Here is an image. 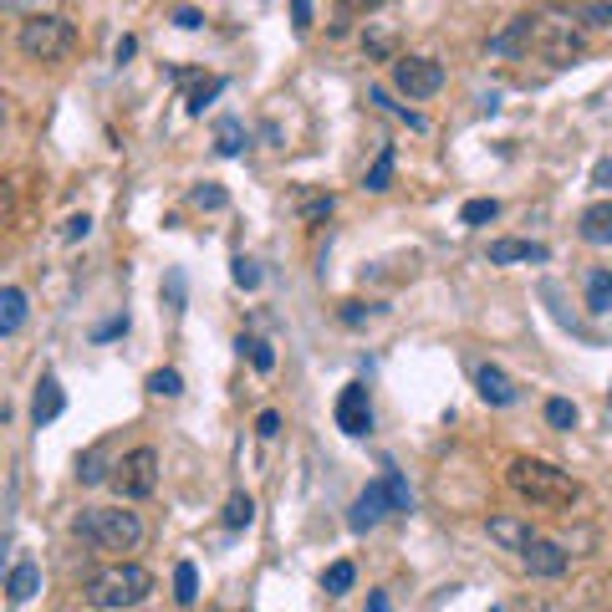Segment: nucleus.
Segmentation results:
<instances>
[{
	"instance_id": "473e14b6",
	"label": "nucleus",
	"mask_w": 612,
	"mask_h": 612,
	"mask_svg": "<svg viewBox=\"0 0 612 612\" xmlns=\"http://www.w3.org/2000/svg\"><path fill=\"white\" fill-rule=\"evenodd\" d=\"M383 480H388V496H394V511H409V505H414V496H409V485H403V475H398V470H388Z\"/></svg>"
},
{
	"instance_id": "f704fd0d",
	"label": "nucleus",
	"mask_w": 612,
	"mask_h": 612,
	"mask_svg": "<svg viewBox=\"0 0 612 612\" xmlns=\"http://www.w3.org/2000/svg\"><path fill=\"white\" fill-rule=\"evenodd\" d=\"M291 26H297V32H312V0H291Z\"/></svg>"
},
{
	"instance_id": "9b49d317",
	"label": "nucleus",
	"mask_w": 612,
	"mask_h": 612,
	"mask_svg": "<svg viewBox=\"0 0 612 612\" xmlns=\"http://www.w3.org/2000/svg\"><path fill=\"white\" fill-rule=\"evenodd\" d=\"M521 562H526L530 577H562V572H566V551L557 547V541H541V536H536V541L521 551Z\"/></svg>"
},
{
	"instance_id": "a18cd8bd",
	"label": "nucleus",
	"mask_w": 612,
	"mask_h": 612,
	"mask_svg": "<svg viewBox=\"0 0 612 612\" xmlns=\"http://www.w3.org/2000/svg\"><path fill=\"white\" fill-rule=\"evenodd\" d=\"M342 5H348V11H378L383 0H342Z\"/></svg>"
},
{
	"instance_id": "ddd939ff",
	"label": "nucleus",
	"mask_w": 612,
	"mask_h": 612,
	"mask_svg": "<svg viewBox=\"0 0 612 612\" xmlns=\"http://www.w3.org/2000/svg\"><path fill=\"white\" fill-rule=\"evenodd\" d=\"M577 230L587 246H612V199H597V204H587L577 220Z\"/></svg>"
},
{
	"instance_id": "4c0bfd02",
	"label": "nucleus",
	"mask_w": 612,
	"mask_h": 612,
	"mask_svg": "<svg viewBox=\"0 0 612 612\" xmlns=\"http://www.w3.org/2000/svg\"><path fill=\"white\" fill-rule=\"evenodd\" d=\"M87 230H92V220H87V215H72V220H66V225H62V235H66V240H83Z\"/></svg>"
},
{
	"instance_id": "f3484780",
	"label": "nucleus",
	"mask_w": 612,
	"mask_h": 612,
	"mask_svg": "<svg viewBox=\"0 0 612 612\" xmlns=\"http://www.w3.org/2000/svg\"><path fill=\"white\" fill-rule=\"evenodd\" d=\"M511 261H547V246H536V240H496L490 265H511Z\"/></svg>"
},
{
	"instance_id": "423d86ee",
	"label": "nucleus",
	"mask_w": 612,
	"mask_h": 612,
	"mask_svg": "<svg viewBox=\"0 0 612 612\" xmlns=\"http://www.w3.org/2000/svg\"><path fill=\"white\" fill-rule=\"evenodd\" d=\"M113 490L123 500H149L153 490H159V454H153L149 445L128 449V454L113 464Z\"/></svg>"
},
{
	"instance_id": "2f4dec72",
	"label": "nucleus",
	"mask_w": 612,
	"mask_h": 612,
	"mask_svg": "<svg viewBox=\"0 0 612 612\" xmlns=\"http://www.w3.org/2000/svg\"><path fill=\"white\" fill-rule=\"evenodd\" d=\"M235 286H246V291H255V286H261V265L255 261H246V255H235Z\"/></svg>"
},
{
	"instance_id": "f8f14e48",
	"label": "nucleus",
	"mask_w": 612,
	"mask_h": 612,
	"mask_svg": "<svg viewBox=\"0 0 612 612\" xmlns=\"http://www.w3.org/2000/svg\"><path fill=\"white\" fill-rule=\"evenodd\" d=\"M475 388H480V398L490 403V409H511V403H515V383L505 378L496 363H480V367H475Z\"/></svg>"
},
{
	"instance_id": "4468645a",
	"label": "nucleus",
	"mask_w": 612,
	"mask_h": 612,
	"mask_svg": "<svg viewBox=\"0 0 612 612\" xmlns=\"http://www.w3.org/2000/svg\"><path fill=\"white\" fill-rule=\"evenodd\" d=\"M26 316H32L26 291H21V286H0V337H16V332L26 327Z\"/></svg>"
},
{
	"instance_id": "412c9836",
	"label": "nucleus",
	"mask_w": 612,
	"mask_h": 612,
	"mask_svg": "<svg viewBox=\"0 0 612 612\" xmlns=\"http://www.w3.org/2000/svg\"><path fill=\"white\" fill-rule=\"evenodd\" d=\"M77 480H83V485H102V480H113V475H108V445L87 449L83 464H77Z\"/></svg>"
},
{
	"instance_id": "a211bd4d",
	"label": "nucleus",
	"mask_w": 612,
	"mask_h": 612,
	"mask_svg": "<svg viewBox=\"0 0 612 612\" xmlns=\"http://www.w3.org/2000/svg\"><path fill=\"white\" fill-rule=\"evenodd\" d=\"M587 312H612V271H587Z\"/></svg>"
},
{
	"instance_id": "58836bf2",
	"label": "nucleus",
	"mask_w": 612,
	"mask_h": 612,
	"mask_svg": "<svg viewBox=\"0 0 612 612\" xmlns=\"http://www.w3.org/2000/svg\"><path fill=\"white\" fill-rule=\"evenodd\" d=\"M592 184L597 189H612V159H602V164L592 168Z\"/></svg>"
},
{
	"instance_id": "6ab92c4d",
	"label": "nucleus",
	"mask_w": 612,
	"mask_h": 612,
	"mask_svg": "<svg viewBox=\"0 0 612 612\" xmlns=\"http://www.w3.org/2000/svg\"><path fill=\"white\" fill-rule=\"evenodd\" d=\"M36 587H41V572H36L32 562H21L16 572L5 577V597H11V602H32Z\"/></svg>"
},
{
	"instance_id": "c85d7f7f",
	"label": "nucleus",
	"mask_w": 612,
	"mask_h": 612,
	"mask_svg": "<svg viewBox=\"0 0 612 612\" xmlns=\"http://www.w3.org/2000/svg\"><path fill=\"white\" fill-rule=\"evenodd\" d=\"M220 87H225V77H199V83L189 87V113H204V102L215 98Z\"/></svg>"
},
{
	"instance_id": "20e7f679",
	"label": "nucleus",
	"mask_w": 612,
	"mask_h": 612,
	"mask_svg": "<svg viewBox=\"0 0 612 612\" xmlns=\"http://www.w3.org/2000/svg\"><path fill=\"white\" fill-rule=\"evenodd\" d=\"M16 47H21V57H32V62H62L66 51L77 47V26H72L66 16H47V11H36V16L21 21Z\"/></svg>"
},
{
	"instance_id": "7ed1b4c3",
	"label": "nucleus",
	"mask_w": 612,
	"mask_h": 612,
	"mask_svg": "<svg viewBox=\"0 0 612 612\" xmlns=\"http://www.w3.org/2000/svg\"><path fill=\"white\" fill-rule=\"evenodd\" d=\"M77 536L98 551H133L143 541V521L138 511H123V505H108V511H87L77 515Z\"/></svg>"
},
{
	"instance_id": "c03bdc74",
	"label": "nucleus",
	"mask_w": 612,
	"mask_h": 612,
	"mask_svg": "<svg viewBox=\"0 0 612 612\" xmlns=\"http://www.w3.org/2000/svg\"><path fill=\"white\" fill-rule=\"evenodd\" d=\"M133 51H138V41H133V36H123V41H117V62H128Z\"/></svg>"
},
{
	"instance_id": "39448f33",
	"label": "nucleus",
	"mask_w": 612,
	"mask_h": 612,
	"mask_svg": "<svg viewBox=\"0 0 612 612\" xmlns=\"http://www.w3.org/2000/svg\"><path fill=\"white\" fill-rule=\"evenodd\" d=\"M530 51L551 66H577L587 41H582V26L566 16H536V36H530Z\"/></svg>"
},
{
	"instance_id": "e433bc0d",
	"label": "nucleus",
	"mask_w": 612,
	"mask_h": 612,
	"mask_svg": "<svg viewBox=\"0 0 612 612\" xmlns=\"http://www.w3.org/2000/svg\"><path fill=\"white\" fill-rule=\"evenodd\" d=\"M255 429H261V439H276V434H282V414H271V409H265V414L255 419Z\"/></svg>"
},
{
	"instance_id": "72a5a7b5",
	"label": "nucleus",
	"mask_w": 612,
	"mask_h": 612,
	"mask_svg": "<svg viewBox=\"0 0 612 612\" xmlns=\"http://www.w3.org/2000/svg\"><path fill=\"white\" fill-rule=\"evenodd\" d=\"M195 204H199V210H225V189H220V184H199Z\"/></svg>"
},
{
	"instance_id": "4be33fe9",
	"label": "nucleus",
	"mask_w": 612,
	"mask_h": 612,
	"mask_svg": "<svg viewBox=\"0 0 612 612\" xmlns=\"http://www.w3.org/2000/svg\"><path fill=\"white\" fill-rule=\"evenodd\" d=\"M250 521H255V500H250L246 490H235V496L225 500V526L240 530V526H250Z\"/></svg>"
},
{
	"instance_id": "a878e982",
	"label": "nucleus",
	"mask_w": 612,
	"mask_h": 612,
	"mask_svg": "<svg viewBox=\"0 0 612 612\" xmlns=\"http://www.w3.org/2000/svg\"><path fill=\"white\" fill-rule=\"evenodd\" d=\"M149 394H159V398H179V394H184V378L174 373V367H159V373H149Z\"/></svg>"
},
{
	"instance_id": "79ce46f5",
	"label": "nucleus",
	"mask_w": 612,
	"mask_h": 612,
	"mask_svg": "<svg viewBox=\"0 0 612 612\" xmlns=\"http://www.w3.org/2000/svg\"><path fill=\"white\" fill-rule=\"evenodd\" d=\"M174 21H179L184 32H199V11H189V5H184V11H179V16H174Z\"/></svg>"
},
{
	"instance_id": "2eb2a0df",
	"label": "nucleus",
	"mask_w": 612,
	"mask_h": 612,
	"mask_svg": "<svg viewBox=\"0 0 612 612\" xmlns=\"http://www.w3.org/2000/svg\"><path fill=\"white\" fill-rule=\"evenodd\" d=\"M62 409H66V394H62V383L51 378H41L36 383V398H32V419L36 424H51V419H62Z\"/></svg>"
},
{
	"instance_id": "7c9ffc66",
	"label": "nucleus",
	"mask_w": 612,
	"mask_h": 612,
	"mask_svg": "<svg viewBox=\"0 0 612 612\" xmlns=\"http://www.w3.org/2000/svg\"><path fill=\"white\" fill-rule=\"evenodd\" d=\"M582 21H587L592 32H608V26H612V0H587V11H582Z\"/></svg>"
},
{
	"instance_id": "393cba45",
	"label": "nucleus",
	"mask_w": 612,
	"mask_h": 612,
	"mask_svg": "<svg viewBox=\"0 0 612 612\" xmlns=\"http://www.w3.org/2000/svg\"><path fill=\"white\" fill-rule=\"evenodd\" d=\"M240 143H246V128H240L235 117H225V123L215 128V149L230 159V153H240Z\"/></svg>"
},
{
	"instance_id": "0eeeda50",
	"label": "nucleus",
	"mask_w": 612,
	"mask_h": 612,
	"mask_svg": "<svg viewBox=\"0 0 612 612\" xmlns=\"http://www.w3.org/2000/svg\"><path fill=\"white\" fill-rule=\"evenodd\" d=\"M394 87L409 102L434 98V92L445 87V66L434 62V57H398V62H394Z\"/></svg>"
},
{
	"instance_id": "de8ad7c7",
	"label": "nucleus",
	"mask_w": 612,
	"mask_h": 612,
	"mask_svg": "<svg viewBox=\"0 0 612 612\" xmlns=\"http://www.w3.org/2000/svg\"><path fill=\"white\" fill-rule=\"evenodd\" d=\"M0 117H5V108H0Z\"/></svg>"
},
{
	"instance_id": "c756f323",
	"label": "nucleus",
	"mask_w": 612,
	"mask_h": 612,
	"mask_svg": "<svg viewBox=\"0 0 612 612\" xmlns=\"http://www.w3.org/2000/svg\"><path fill=\"white\" fill-rule=\"evenodd\" d=\"M547 424H551V429H572V424H577V403L551 398V403H547Z\"/></svg>"
},
{
	"instance_id": "f257e3e1",
	"label": "nucleus",
	"mask_w": 612,
	"mask_h": 612,
	"mask_svg": "<svg viewBox=\"0 0 612 612\" xmlns=\"http://www.w3.org/2000/svg\"><path fill=\"white\" fill-rule=\"evenodd\" d=\"M153 592V572L138 562H113L92 572L83 587V597L92 602L98 612H123V608H138V602H149Z\"/></svg>"
},
{
	"instance_id": "cd10ccee",
	"label": "nucleus",
	"mask_w": 612,
	"mask_h": 612,
	"mask_svg": "<svg viewBox=\"0 0 612 612\" xmlns=\"http://www.w3.org/2000/svg\"><path fill=\"white\" fill-rule=\"evenodd\" d=\"M352 577H358V572H352V562H332L327 566V577H322V587H327L332 597H342L352 587Z\"/></svg>"
},
{
	"instance_id": "aec40b11",
	"label": "nucleus",
	"mask_w": 612,
	"mask_h": 612,
	"mask_svg": "<svg viewBox=\"0 0 612 612\" xmlns=\"http://www.w3.org/2000/svg\"><path fill=\"white\" fill-rule=\"evenodd\" d=\"M394 164H398V153H394V149H383L378 159H373V168H367V179H363L367 195H383V189L394 184Z\"/></svg>"
},
{
	"instance_id": "5701e85b",
	"label": "nucleus",
	"mask_w": 612,
	"mask_h": 612,
	"mask_svg": "<svg viewBox=\"0 0 612 612\" xmlns=\"http://www.w3.org/2000/svg\"><path fill=\"white\" fill-rule=\"evenodd\" d=\"M240 352L250 358V367H255V373H271V367H276V352H271V342H265V337H240Z\"/></svg>"
},
{
	"instance_id": "a19ab883",
	"label": "nucleus",
	"mask_w": 612,
	"mask_h": 612,
	"mask_svg": "<svg viewBox=\"0 0 612 612\" xmlns=\"http://www.w3.org/2000/svg\"><path fill=\"white\" fill-rule=\"evenodd\" d=\"M322 215H332V199H312L307 204V220H322Z\"/></svg>"
},
{
	"instance_id": "c9c22d12",
	"label": "nucleus",
	"mask_w": 612,
	"mask_h": 612,
	"mask_svg": "<svg viewBox=\"0 0 612 612\" xmlns=\"http://www.w3.org/2000/svg\"><path fill=\"white\" fill-rule=\"evenodd\" d=\"M337 316H342L348 327H363V322H367V307H363V301H342V312H337Z\"/></svg>"
},
{
	"instance_id": "ea45409f",
	"label": "nucleus",
	"mask_w": 612,
	"mask_h": 612,
	"mask_svg": "<svg viewBox=\"0 0 612 612\" xmlns=\"http://www.w3.org/2000/svg\"><path fill=\"white\" fill-rule=\"evenodd\" d=\"M363 612H394V602H388V592H367V608Z\"/></svg>"
},
{
	"instance_id": "b1692460",
	"label": "nucleus",
	"mask_w": 612,
	"mask_h": 612,
	"mask_svg": "<svg viewBox=\"0 0 612 612\" xmlns=\"http://www.w3.org/2000/svg\"><path fill=\"white\" fill-rule=\"evenodd\" d=\"M174 597H179L184 608L199 597V572H195V562H179L174 566Z\"/></svg>"
},
{
	"instance_id": "dca6fc26",
	"label": "nucleus",
	"mask_w": 612,
	"mask_h": 612,
	"mask_svg": "<svg viewBox=\"0 0 612 612\" xmlns=\"http://www.w3.org/2000/svg\"><path fill=\"white\" fill-rule=\"evenodd\" d=\"M490 541H500L505 551H526L536 536H530V526L515 521V515H490Z\"/></svg>"
},
{
	"instance_id": "1a4fd4ad",
	"label": "nucleus",
	"mask_w": 612,
	"mask_h": 612,
	"mask_svg": "<svg viewBox=\"0 0 612 612\" xmlns=\"http://www.w3.org/2000/svg\"><path fill=\"white\" fill-rule=\"evenodd\" d=\"M383 515H394V496H388V480H373L363 490V496L352 500V511H348V526L352 530H373L383 521Z\"/></svg>"
},
{
	"instance_id": "bb28decb",
	"label": "nucleus",
	"mask_w": 612,
	"mask_h": 612,
	"mask_svg": "<svg viewBox=\"0 0 612 612\" xmlns=\"http://www.w3.org/2000/svg\"><path fill=\"white\" fill-rule=\"evenodd\" d=\"M496 215H500V204H496V199H470V204L460 210L464 225H490Z\"/></svg>"
},
{
	"instance_id": "37998d69",
	"label": "nucleus",
	"mask_w": 612,
	"mask_h": 612,
	"mask_svg": "<svg viewBox=\"0 0 612 612\" xmlns=\"http://www.w3.org/2000/svg\"><path fill=\"white\" fill-rule=\"evenodd\" d=\"M117 332H128V316H117V322H108V327H98V342H102V337H117Z\"/></svg>"
},
{
	"instance_id": "9d476101",
	"label": "nucleus",
	"mask_w": 612,
	"mask_h": 612,
	"mask_svg": "<svg viewBox=\"0 0 612 612\" xmlns=\"http://www.w3.org/2000/svg\"><path fill=\"white\" fill-rule=\"evenodd\" d=\"M530 36H536V16H511L505 32L490 36V51H496V57H526Z\"/></svg>"
},
{
	"instance_id": "6e6552de",
	"label": "nucleus",
	"mask_w": 612,
	"mask_h": 612,
	"mask_svg": "<svg viewBox=\"0 0 612 612\" xmlns=\"http://www.w3.org/2000/svg\"><path fill=\"white\" fill-rule=\"evenodd\" d=\"M337 429L352 434V439H363V434L373 429V403H367L363 383H348V388L337 394Z\"/></svg>"
},
{
	"instance_id": "f03ea898",
	"label": "nucleus",
	"mask_w": 612,
	"mask_h": 612,
	"mask_svg": "<svg viewBox=\"0 0 612 612\" xmlns=\"http://www.w3.org/2000/svg\"><path fill=\"white\" fill-rule=\"evenodd\" d=\"M511 490L521 500H530V505H547V511H562V505H572V500L582 496V485L566 475V470H557V464L547 460H530V454H521V460H511Z\"/></svg>"
},
{
	"instance_id": "49530a36",
	"label": "nucleus",
	"mask_w": 612,
	"mask_h": 612,
	"mask_svg": "<svg viewBox=\"0 0 612 612\" xmlns=\"http://www.w3.org/2000/svg\"><path fill=\"white\" fill-rule=\"evenodd\" d=\"M5 210H11V195H5V184H0V220H5Z\"/></svg>"
}]
</instances>
